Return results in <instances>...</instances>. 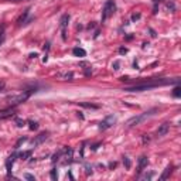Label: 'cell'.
<instances>
[{
    "instance_id": "obj_1",
    "label": "cell",
    "mask_w": 181,
    "mask_h": 181,
    "mask_svg": "<svg viewBox=\"0 0 181 181\" xmlns=\"http://www.w3.org/2000/svg\"><path fill=\"white\" fill-rule=\"evenodd\" d=\"M157 109H151V110H149V112H145V113H142V115H139V116H135V117H132V119H129L127 122H126V127H135V126H137V125H140L142 122H145L147 117H150L154 112H156Z\"/></svg>"
},
{
    "instance_id": "obj_2",
    "label": "cell",
    "mask_w": 181,
    "mask_h": 181,
    "mask_svg": "<svg viewBox=\"0 0 181 181\" xmlns=\"http://www.w3.org/2000/svg\"><path fill=\"white\" fill-rule=\"evenodd\" d=\"M30 93H31V91H30V92H24V93H19V95H11V96L7 98V103H9L10 106H17V105L26 102V101L29 99Z\"/></svg>"
},
{
    "instance_id": "obj_3",
    "label": "cell",
    "mask_w": 181,
    "mask_h": 181,
    "mask_svg": "<svg viewBox=\"0 0 181 181\" xmlns=\"http://www.w3.org/2000/svg\"><path fill=\"white\" fill-rule=\"evenodd\" d=\"M116 11V3L115 0H108L103 6V10H102V21H106L109 17L113 16V13Z\"/></svg>"
},
{
    "instance_id": "obj_4",
    "label": "cell",
    "mask_w": 181,
    "mask_h": 181,
    "mask_svg": "<svg viewBox=\"0 0 181 181\" xmlns=\"http://www.w3.org/2000/svg\"><path fill=\"white\" fill-rule=\"evenodd\" d=\"M115 123H116V117H115L113 115L106 116V117H105V119L99 123V129H101V130H108L109 127H112Z\"/></svg>"
},
{
    "instance_id": "obj_5",
    "label": "cell",
    "mask_w": 181,
    "mask_h": 181,
    "mask_svg": "<svg viewBox=\"0 0 181 181\" xmlns=\"http://www.w3.org/2000/svg\"><path fill=\"white\" fill-rule=\"evenodd\" d=\"M68 21H70V14H64L60 20V27H61V31H62V40L65 41L67 40V26H68Z\"/></svg>"
},
{
    "instance_id": "obj_6",
    "label": "cell",
    "mask_w": 181,
    "mask_h": 181,
    "mask_svg": "<svg viewBox=\"0 0 181 181\" xmlns=\"http://www.w3.org/2000/svg\"><path fill=\"white\" fill-rule=\"evenodd\" d=\"M14 110H16V106H9L6 109H1L0 110V120H4L7 117H11L14 115Z\"/></svg>"
},
{
    "instance_id": "obj_7",
    "label": "cell",
    "mask_w": 181,
    "mask_h": 181,
    "mask_svg": "<svg viewBox=\"0 0 181 181\" xmlns=\"http://www.w3.org/2000/svg\"><path fill=\"white\" fill-rule=\"evenodd\" d=\"M168 130H170V123H163V125L158 126V129L156 132V136L157 137H163V136H166L168 133Z\"/></svg>"
},
{
    "instance_id": "obj_8",
    "label": "cell",
    "mask_w": 181,
    "mask_h": 181,
    "mask_svg": "<svg viewBox=\"0 0 181 181\" xmlns=\"http://www.w3.org/2000/svg\"><path fill=\"white\" fill-rule=\"evenodd\" d=\"M47 139H48V132H42V133H40V135L37 136L31 143H33V146H38V145H41L42 142H45Z\"/></svg>"
},
{
    "instance_id": "obj_9",
    "label": "cell",
    "mask_w": 181,
    "mask_h": 181,
    "mask_svg": "<svg viewBox=\"0 0 181 181\" xmlns=\"http://www.w3.org/2000/svg\"><path fill=\"white\" fill-rule=\"evenodd\" d=\"M147 164H149L147 157H146V156H142V157L139 158V173H142V171L145 170L146 167H147Z\"/></svg>"
},
{
    "instance_id": "obj_10",
    "label": "cell",
    "mask_w": 181,
    "mask_h": 181,
    "mask_svg": "<svg viewBox=\"0 0 181 181\" xmlns=\"http://www.w3.org/2000/svg\"><path fill=\"white\" fill-rule=\"evenodd\" d=\"M17 157V154H11L9 158H7V161H6V168H7V171L10 173L11 171V167H13V163H14V158Z\"/></svg>"
},
{
    "instance_id": "obj_11",
    "label": "cell",
    "mask_w": 181,
    "mask_h": 181,
    "mask_svg": "<svg viewBox=\"0 0 181 181\" xmlns=\"http://www.w3.org/2000/svg\"><path fill=\"white\" fill-rule=\"evenodd\" d=\"M29 14H30V9H27V10H26V11H24V13H23V14L19 17L17 24H19V26H21L23 23H26V19H27V16H29Z\"/></svg>"
},
{
    "instance_id": "obj_12",
    "label": "cell",
    "mask_w": 181,
    "mask_h": 181,
    "mask_svg": "<svg viewBox=\"0 0 181 181\" xmlns=\"http://www.w3.org/2000/svg\"><path fill=\"white\" fill-rule=\"evenodd\" d=\"M72 54L75 57H85V55H86V51L82 50V48H79V47H76V48L72 50Z\"/></svg>"
},
{
    "instance_id": "obj_13",
    "label": "cell",
    "mask_w": 181,
    "mask_h": 181,
    "mask_svg": "<svg viewBox=\"0 0 181 181\" xmlns=\"http://www.w3.org/2000/svg\"><path fill=\"white\" fill-rule=\"evenodd\" d=\"M171 173H173V166H167V167H166V170H164V173L161 174L160 180H166V178H167Z\"/></svg>"
},
{
    "instance_id": "obj_14",
    "label": "cell",
    "mask_w": 181,
    "mask_h": 181,
    "mask_svg": "<svg viewBox=\"0 0 181 181\" xmlns=\"http://www.w3.org/2000/svg\"><path fill=\"white\" fill-rule=\"evenodd\" d=\"M4 34H6V26L1 24V26H0V45H1L3 41H4Z\"/></svg>"
},
{
    "instance_id": "obj_15",
    "label": "cell",
    "mask_w": 181,
    "mask_h": 181,
    "mask_svg": "<svg viewBox=\"0 0 181 181\" xmlns=\"http://www.w3.org/2000/svg\"><path fill=\"white\" fill-rule=\"evenodd\" d=\"M19 157H20L21 160H27L29 157H31V150H29V151H23V153H20V154H19Z\"/></svg>"
},
{
    "instance_id": "obj_16",
    "label": "cell",
    "mask_w": 181,
    "mask_h": 181,
    "mask_svg": "<svg viewBox=\"0 0 181 181\" xmlns=\"http://www.w3.org/2000/svg\"><path fill=\"white\" fill-rule=\"evenodd\" d=\"M123 164H125V167L129 170L130 167H132V163H130V160H129V157H123Z\"/></svg>"
},
{
    "instance_id": "obj_17",
    "label": "cell",
    "mask_w": 181,
    "mask_h": 181,
    "mask_svg": "<svg viewBox=\"0 0 181 181\" xmlns=\"http://www.w3.org/2000/svg\"><path fill=\"white\" fill-rule=\"evenodd\" d=\"M29 125H30L29 127H30L31 130H37V129H38V123H37V122H33V120H30V122H29Z\"/></svg>"
},
{
    "instance_id": "obj_18",
    "label": "cell",
    "mask_w": 181,
    "mask_h": 181,
    "mask_svg": "<svg viewBox=\"0 0 181 181\" xmlns=\"http://www.w3.org/2000/svg\"><path fill=\"white\" fill-rule=\"evenodd\" d=\"M50 176H51V180L57 181V178H58V174H57V170H55V168H52V170H51V173H50Z\"/></svg>"
},
{
    "instance_id": "obj_19",
    "label": "cell",
    "mask_w": 181,
    "mask_h": 181,
    "mask_svg": "<svg viewBox=\"0 0 181 181\" xmlns=\"http://www.w3.org/2000/svg\"><path fill=\"white\" fill-rule=\"evenodd\" d=\"M173 95H174L176 98H180V96H181V89L178 88V86H176V88H174V92H173Z\"/></svg>"
},
{
    "instance_id": "obj_20",
    "label": "cell",
    "mask_w": 181,
    "mask_h": 181,
    "mask_svg": "<svg viewBox=\"0 0 181 181\" xmlns=\"http://www.w3.org/2000/svg\"><path fill=\"white\" fill-rule=\"evenodd\" d=\"M81 106H84V108H89V109H98L96 105H92V103H81Z\"/></svg>"
},
{
    "instance_id": "obj_21",
    "label": "cell",
    "mask_w": 181,
    "mask_h": 181,
    "mask_svg": "<svg viewBox=\"0 0 181 181\" xmlns=\"http://www.w3.org/2000/svg\"><path fill=\"white\" fill-rule=\"evenodd\" d=\"M24 142H27V137H21V139H20V140L16 143V146H14V147H16V149H19V147H20V145H23Z\"/></svg>"
},
{
    "instance_id": "obj_22",
    "label": "cell",
    "mask_w": 181,
    "mask_h": 181,
    "mask_svg": "<svg viewBox=\"0 0 181 181\" xmlns=\"http://www.w3.org/2000/svg\"><path fill=\"white\" fill-rule=\"evenodd\" d=\"M16 123H17V126H19V127H23L26 122H24V120H21V119H16Z\"/></svg>"
},
{
    "instance_id": "obj_23",
    "label": "cell",
    "mask_w": 181,
    "mask_h": 181,
    "mask_svg": "<svg viewBox=\"0 0 181 181\" xmlns=\"http://www.w3.org/2000/svg\"><path fill=\"white\" fill-rule=\"evenodd\" d=\"M112 67H113V70H115V71H117V70H119V67H120V62H119V61H115Z\"/></svg>"
},
{
    "instance_id": "obj_24",
    "label": "cell",
    "mask_w": 181,
    "mask_h": 181,
    "mask_svg": "<svg viewBox=\"0 0 181 181\" xmlns=\"http://www.w3.org/2000/svg\"><path fill=\"white\" fill-rule=\"evenodd\" d=\"M149 142H150V136H149V135H143V143H149Z\"/></svg>"
},
{
    "instance_id": "obj_25",
    "label": "cell",
    "mask_w": 181,
    "mask_h": 181,
    "mask_svg": "<svg viewBox=\"0 0 181 181\" xmlns=\"http://www.w3.org/2000/svg\"><path fill=\"white\" fill-rule=\"evenodd\" d=\"M24 177H26L27 180H30V181H34V180H36V178H34V176H31V174H26Z\"/></svg>"
},
{
    "instance_id": "obj_26",
    "label": "cell",
    "mask_w": 181,
    "mask_h": 181,
    "mask_svg": "<svg viewBox=\"0 0 181 181\" xmlns=\"http://www.w3.org/2000/svg\"><path fill=\"white\" fill-rule=\"evenodd\" d=\"M139 19H140V14H139V13L132 16V20H133V21H136V20H139Z\"/></svg>"
},
{
    "instance_id": "obj_27",
    "label": "cell",
    "mask_w": 181,
    "mask_h": 181,
    "mask_svg": "<svg viewBox=\"0 0 181 181\" xmlns=\"http://www.w3.org/2000/svg\"><path fill=\"white\" fill-rule=\"evenodd\" d=\"M119 52H120V54H126V52H127V48H125V47H120V48H119Z\"/></svg>"
},
{
    "instance_id": "obj_28",
    "label": "cell",
    "mask_w": 181,
    "mask_h": 181,
    "mask_svg": "<svg viewBox=\"0 0 181 181\" xmlns=\"http://www.w3.org/2000/svg\"><path fill=\"white\" fill-rule=\"evenodd\" d=\"M167 7L171 9V10H174V4H173V3H167Z\"/></svg>"
},
{
    "instance_id": "obj_29",
    "label": "cell",
    "mask_w": 181,
    "mask_h": 181,
    "mask_svg": "<svg viewBox=\"0 0 181 181\" xmlns=\"http://www.w3.org/2000/svg\"><path fill=\"white\" fill-rule=\"evenodd\" d=\"M3 88H4V84H3V82H0V89H3Z\"/></svg>"
},
{
    "instance_id": "obj_30",
    "label": "cell",
    "mask_w": 181,
    "mask_h": 181,
    "mask_svg": "<svg viewBox=\"0 0 181 181\" xmlns=\"http://www.w3.org/2000/svg\"><path fill=\"white\" fill-rule=\"evenodd\" d=\"M9 1H20V0H9Z\"/></svg>"
}]
</instances>
